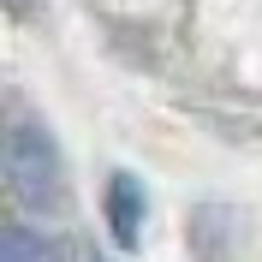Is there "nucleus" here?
I'll return each instance as SVG.
<instances>
[{"label":"nucleus","mask_w":262,"mask_h":262,"mask_svg":"<svg viewBox=\"0 0 262 262\" xmlns=\"http://www.w3.org/2000/svg\"><path fill=\"white\" fill-rule=\"evenodd\" d=\"M0 262H54V256H48V245H42L30 227H6V238H0Z\"/></svg>","instance_id":"nucleus-3"},{"label":"nucleus","mask_w":262,"mask_h":262,"mask_svg":"<svg viewBox=\"0 0 262 262\" xmlns=\"http://www.w3.org/2000/svg\"><path fill=\"white\" fill-rule=\"evenodd\" d=\"M107 227H114L119 245H137V227H143V185L131 179V173H114L107 179Z\"/></svg>","instance_id":"nucleus-2"},{"label":"nucleus","mask_w":262,"mask_h":262,"mask_svg":"<svg viewBox=\"0 0 262 262\" xmlns=\"http://www.w3.org/2000/svg\"><path fill=\"white\" fill-rule=\"evenodd\" d=\"M6 185H12V196L24 209H36V214H48V209L66 203L60 149H54V137L42 125H30V119H18V125L6 131Z\"/></svg>","instance_id":"nucleus-1"}]
</instances>
